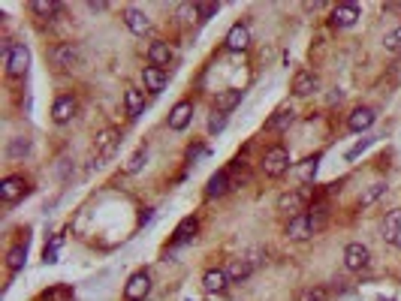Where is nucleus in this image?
<instances>
[{
    "instance_id": "obj_8",
    "label": "nucleus",
    "mask_w": 401,
    "mask_h": 301,
    "mask_svg": "<svg viewBox=\"0 0 401 301\" xmlns=\"http://www.w3.org/2000/svg\"><path fill=\"white\" fill-rule=\"evenodd\" d=\"M151 296V274L145 271H133L124 283V301H145Z\"/></svg>"
},
{
    "instance_id": "obj_14",
    "label": "nucleus",
    "mask_w": 401,
    "mask_h": 301,
    "mask_svg": "<svg viewBox=\"0 0 401 301\" xmlns=\"http://www.w3.org/2000/svg\"><path fill=\"white\" fill-rule=\"evenodd\" d=\"M224 45H226V52H248V45H250V27H248V21H235V25L226 30Z\"/></svg>"
},
{
    "instance_id": "obj_11",
    "label": "nucleus",
    "mask_w": 401,
    "mask_h": 301,
    "mask_svg": "<svg viewBox=\"0 0 401 301\" xmlns=\"http://www.w3.org/2000/svg\"><path fill=\"white\" fill-rule=\"evenodd\" d=\"M359 19H362V10H359L356 3H338V6H332V15H329V25L338 27V30H347V27L356 25Z\"/></svg>"
},
{
    "instance_id": "obj_15",
    "label": "nucleus",
    "mask_w": 401,
    "mask_h": 301,
    "mask_svg": "<svg viewBox=\"0 0 401 301\" xmlns=\"http://www.w3.org/2000/svg\"><path fill=\"white\" fill-rule=\"evenodd\" d=\"M191 121H193V100H178L169 112V130L182 133V130L191 126Z\"/></svg>"
},
{
    "instance_id": "obj_31",
    "label": "nucleus",
    "mask_w": 401,
    "mask_h": 301,
    "mask_svg": "<svg viewBox=\"0 0 401 301\" xmlns=\"http://www.w3.org/2000/svg\"><path fill=\"white\" fill-rule=\"evenodd\" d=\"M6 157H10V160H25V157H30V139L28 136L10 139V145H6Z\"/></svg>"
},
{
    "instance_id": "obj_30",
    "label": "nucleus",
    "mask_w": 401,
    "mask_h": 301,
    "mask_svg": "<svg viewBox=\"0 0 401 301\" xmlns=\"http://www.w3.org/2000/svg\"><path fill=\"white\" fill-rule=\"evenodd\" d=\"M76 298V289L67 287V283H54L39 296V301H73Z\"/></svg>"
},
{
    "instance_id": "obj_9",
    "label": "nucleus",
    "mask_w": 401,
    "mask_h": 301,
    "mask_svg": "<svg viewBox=\"0 0 401 301\" xmlns=\"http://www.w3.org/2000/svg\"><path fill=\"white\" fill-rule=\"evenodd\" d=\"M121 130L118 126H106V130H100L97 136H94V150H97V160H109V157L115 154L118 148H121Z\"/></svg>"
},
{
    "instance_id": "obj_32",
    "label": "nucleus",
    "mask_w": 401,
    "mask_h": 301,
    "mask_svg": "<svg viewBox=\"0 0 401 301\" xmlns=\"http://www.w3.org/2000/svg\"><path fill=\"white\" fill-rule=\"evenodd\" d=\"M145 163H148V145H139L127 160V166H124V172H127V175H136V172L145 169Z\"/></svg>"
},
{
    "instance_id": "obj_26",
    "label": "nucleus",
    "mask_w": 401,
    "mask_h": 301,
    "mask_svg": "<svg viewBox=\"0 0 401 301\" xmlns=\"http://www.w3.org/2000/svg\"><path fill=\"white\" fill-rule=\"evenodd\" d=\"M293 175L302 181V187H308V184H314V178H317V172H320V154H314V157H305L302 163H296L293 169Z\"/></svg>"
},
{
    "instance_id": "obj_16",
    "label": "nucleus",
    "mask_w": 401,
    "mask_h": 301,
    "mask_svg": "<svg viewBox=\"0 0 401 301\" xmlns=\"http://www.w3.org/2000/svg\"><path fill=\"white\" fill-rule=\"evenodd\" d=\"M374 121H377V112L371 106H356L347 118V130L350 133H368L374 126Z\"/></svg>"
},
{
    "instance_id": "obj_1",
    "label": "nucleus",
    "mask_w": 401,
    "mask_h": 301,
    "mask_svg": "<svg viewBox=\"0 0 401 301\" xmlns=\"http://www.w3.org/2000/svg\"><path fill=\"white\" fill-rule=\"evenodd\" d=\"M326 223H329V202H314L305 214H299V217L287 220L284 235H287L290 241H308L317 232H323Z\"/></svg>"
},
{
    "instance_id": "obj_36",
    "label": "nucleus",
    "mask_w": 401,
    "mask_h": 301,
    "mask_svg": "<svg viewBox=\"0 0 401 301\" xmlns=\"http://www.w3.org/2000/svg\"><path fill=\"white\" fill-rule=\"evenodd\" d=\"M329 298V287H323V283H317V287H308L299 296V301H326Z\"/></svg>"
},
{
    "instance_id": "obj_33",
    "label": "nucleus",
    "mask_w": 401,
    "mask_h": 301,
    "mask_svg": "<svg viewBox=\"0 0 401 301\" xmlns=\"http://www.w3.org/2000/svg\"><path fill=\"white\" fill-rule=\"evenodd\" d=\"M30 10H34L36 15H43V19H52V15L64 12V6L54 3V0H34V3H30Z\"/></svg>"
},
{
    "instance_id": "obj_39",
    "label": "nucleus",
    "mask_w": 401,
    "mask_h": 301,
    "mask_svg": "<svg viewBox=\"0 0 401 301\" xmlns=\"http://www.w3.org/2000/svg\"><path fill=\"white\" fill-rule=\"evenodd\" d=\"M371 145H374V139H362V142H356V145H353V148L347 150V154H344V157H347V163H353L359 154H362V150H368Z\"/></svg>"
},
{
    "instance_id": "obj_2",
    "label": "nucleus",
    "mask_w": 401,
    "mask_h": 301,
    "mask_svg": "<svg viewBox=\"0 0 401 301\" xmlns=\"http://www.w3.org/2000/svg\"><path fill=\"white\" fill-rule=\"evenodd\" d=\"M49 63L54 73H69L82 63V45L73 43V39H64V43H54L49 49Z\"/></svg>"
},
{
    "instance_id": "obj_27",
    "label": "nucleus",
    "mask_w": 401,
    "mask_h": 301,
    "mask_svg": "<svg viewBox=\"0 0 401 301\" xmlns=\"http://www.w3.org/2000/svg\"><path fill=\"white\" fill-rule=\"evenodd\" d=\"M293 124H296V109L293 106H281L278 112H274L269 121H265V130H269V133H284Z\"/></svg>"
},
{
    "instance_id": "obj_10",
    "label": "nucleus",
    "mask_w": 401,
    "mask_h": 301,
    "mask_svg": "<svg viewBox=\"0 0 401 301\" xmlns=\"http://www.w3.org/2000/svg\"><path fill=\"white\" fill-rule=\"evenodd\" d=\"M368 265H371V250H368L365 244L353 241L344 247V268H347V271H365Z\"/></svg>"
},
{
    "instance_id": "obj_22",
    "label": "nucleus",
    "mask_w": 401,
    "mask_h": 301,
    "mask_svg": "<svg viewBox=\"0 0 401 301\" xmlns=\"http://www.w3.org/2000/svg\"><path fill=\"white\" fill-rule=\"evenodd\" d=\"M320 88V78L314 69H299L293 76V93L296 97H311V93H317Z\"/></svg>"
},
{
    "instance_id": "obj_6",
    "label": "nucleus",
    "mask_w": 401,
    "mask_h": 301,
    "mask_svg": "<svg viewBox=\"0 0 401 301\" xmlns=\"http://www.w3.org/2000/svg\"><path fill=\"white\" fill-rule=\"evenodd\" d=\"M30 193V181L25 175H6L3 181H0V202L10 208V205L21 202L25 196Z\"/></svg>"
},
{
    "instance_id": "obj_12",
    "label": "nucleus",
    "mask_w": 401,
    "mask_h": 301,
    "mask_svg": "<svg viewBox=\"0 0 401 301\" xmlns=\"http://www.w3.org/2000/svg\"><path fill=\"white\" fill-rule=\"evenodd\" d=\"M76 112H78V100H76V93H61V97L54 100V106H52V121L58 124V126H64V124L73 121Z\"/></svg>"
},
{
    "instance_id": "obj_40",
    "label": "nucleus",
    "mask_w": 401,
    "mask_h": 301,
    "mask_svg": "<svg viewBox=\"0 0 401 301\" xmlns=\"http://www.w3.org/2000/svg\"><path fill=\"white\" fill-rule=\"evenodd\" d=\"M202 154H208V150H206V145H202V142H196V145L187 148V163H196Z\"/></svg>"
},
{
    "instance_id": "obj_38",
    "label": "nucleus",
    "mask_w": 401,
    "mask_h": 301,
    "mask_svg": "<svg viewBox=\"0 0 401 301\" xmlns=\"http://www.w3.org/2000/svg\"><path fill=\"white\" fill-rule=\"evenodd\" d=\"M226 118L230 115H224V112H215L208 118V133L211 136H217V133H224V126H226Z\"/></svg>"
},
{
    "instance_id": "obj_34",
    "label": "nucleus",
    "mask_w": 401,
    "mask_h": 301,
    "mask_svg": "<svg viewBox=\"0 0 401 301\" xmlns=\"http://www.w3.org/2000/svg\"><path fill=\"white\" fill-rule=\"evenodd\" d=\"M61 247H64V232H58V235L52 238V244H45V250H43V263H45V265H54V263H58Z\"/></svg>"
},
{
    "instance_id": "obj_17",
    "label": "nucleus",
    "mask_w": 401,
    "mask_h": 301,
    "mask_svg": "<svg viewBox=\"0 0 401 301\" xmlns=\"http://www.w3.org/2000/svg\"><path fill=\"white\" fill-rule=\"evenodd\" d=\"M230 274H226V268H208L206 274H202V289L208 292V296H224L226 287H230Z\"/></svg>"
},
{
    "instance_id": "obj_28",
    "label": "nucleus",
    "mask_w": 401,
    "mask_h": 301,
    "mask_svg": "<svg viewBox=\"0 0 401 301\" xmlns=\"http://www.w3.org/2000/svg\"><path fill=\"white\" fill-rule=\"evenodd\" d=\"M387 190H389V184L387 181H371V184H368L362 193H359V208H371V205H377L383 199V196H387Z\"/></svg>"
},
{
    "instance_id": "obj_37",
    "label": "nucleus",
    "mask_w": 401,
    "mask_h": 301,
    "mask_svg": "<svg viewBox=\"0 0 401 301\" xmlns=\"http://www.w3.org/2000/svg\"><path fill=\"white\" fill-rule=\"evenodd\" d=\"M383 49L387 52H401V25L387 30V36H383Z\"/></svg>"
},
{
    "instance_id": "obj_4",
    "label": "nucleus",
    "mask_w": 401,
    "mask_h": 301,
    "mask_svg": "<svg viewBox=\"0 0 401 301\" xmlns=\"http://www.w3.org/2000/svg\"><path fill=\"white\" fill-rule=\"evenodd\" d=\"M290 169H293V160H290V150L284 145L265 148V154L259 157V172L265 178H284Z\"/></svg>"
},
{
    "instance_id": "obj_41",
    "label": "nucleus",
    "mask_w": 401,
    "mask_h": 301,
    "mask_svg": "<svg viewBox=\"0 0 401 301\" xmlns=\"http://www.w3.org/2000/svg\"><path fill=\"white\" fill-rule=\"evenodd\" d=\"M88 10L91 12H103V10H109V3H88Z\"/></svg>"
},
{
    "instance_id": "obj_5",
    "label": "nucleus",
    "mask_w": 401,
    "mask_h": 301,
    "mask_svg": "<svg viewBox=\"0 0 401 301\" xmlns=\"http://www.w3.org/2000/svg\"><path fill=\"white\" fill-rule=\"evenodd\" d=\"M263 263H265V253H263V250H248L245 256H235L232 263L226 265V274H230L232 283H245L248 277L254 274Z\"/></svg>"
},
{
    "instance_id": "obj_29",
    "label": "nucleus",
    "mask_w": 401,
    "mask_h": 301,
    "mask_svg": "<svg viewBox=\"0 0 401 301\" xmlns=\"http://www.w3.org/2000/svg\"><path fill=\"white\" fill-rule=\"evenodd\" d=\"M124 112H127V118H139L145 112V91L142 88L124 91Z\"/></svg>"
},
{
    "instance_id": "obj_7",
    "label": "nucleus",
    "mask_w": 401,
    "mask_h": 301,
    "mask_svg": "<svg viewBox=\"0 0 401 301\" xmlns=\"http://www.w3.org/2000/svg\"><path fill=\"white\" fill-rule=\"evenodd\" d=\"M3 67H6V76L10 78H21L28 76V67H30V49L25 43H15L12 52L3 58Z\"/></svg>"
},
{
    "instance_id": "obj_35",
    "label": "nucleus",
    "mask_w": 401,
    "mask_h": 301,
    "mask_svg": "<svg viewBox=\"0 0 401 301\" xmlns=\"http://www.w3.org/2000/svg\"><path fill=\"white\" fill-rule=\"evenodd\" d=\"M193 10H196V21L206 25L208 19H215V15L220 12V3H193Z\"/></svg>"
},
{
    "instance_id": "obj_24",
    "label": "nucleus",
    "mask_w": 401,
    "mask_h": 301,
    "mask_svg": "<svg viewBox=\"0 0 401 301\" xmlns=\"http://www.w3.org/2000/svg\"><path fill=\"white\" fill-rule=\"evenodd\" d=\"M241 100H245V91H241V88H226V91H217V97H215V112L230 115V112H235V109L241 106Z\"/></svg>"
},
{
    "instance_id": "obj_20",
    "label": "nucleus",
    "mask_w": 401,
    "mask_h": 301,
    "mask_svg": "<svg viewBox=\"0 0 401 301\" xmlns=\"http://www.w3.org/2000/svg\"><path fill=\"white\" fill-rule=\"evenodd\" d=\"M172 60H175V52H172V45L166 39H154V43L148 45V63H151V67L166 69Z\"/></svg>"
},
{
    "instance_id": "obj_19",
    "label": "nucleus",
    "mask_w": 401,
    "mask_h": 301,
    "mask_svg": "<svg viewBox=\"0 0 401 301\" xmlns=\"http://www.w3.org/2000/svg\"><path fill=\"white\" fill-rule=\"evenodd\" d=\"M28 244H30V238L25 235V238H19L12 244L10 250H6V271H10L12 277L25 268V263H28Z\"/></svg>"
},
{
    "instance_id": "obj_3",
    "label": "nucleus",
    "mask_w": 401,
    "mask_h": 301,
    "mask_svg": "<svg viewBox=\"0 0 401 301\" xmlns=\"http://www.w3.org/2000/svg\"><path fill=\"white\" fill-rule=\"evenodd\" d=\"M311 187H293V190H284V193L278 196V202H274V208L278 214H284L287 220L299 217V214H305L311 208Z\"/></svg>"
},
{
    "instance_id": "obj_21",
    "label": "nucleus",
    "mask_w": 401,
    "mask_h": 301,
    "mask_svg": "<svg viewBox=\"0 0 401 301\" xmlns=\"http://www.w3.org/2000/svg\"><path fill=\"white\" fill-rule=\"evenodd\" d=\"M380 232H383V241H387L389 247L401 250V208H395V211L387 214V220H383Z\"/></svg>"
},
{
    "instance_id": "obj_18",
    "label": "nucleus",
    "mask_w": 401,
    "mask_h": 301,
    "mask_svg": "<svg viewBox=\"0 0 401 301\" xmlns=\"http://www.w3.org/2000/svg\"><path fill=\"white\" fill-rule=\"evenodd\" d=\"M196 232H199V220H196V217H184L182 223L175 226V232H172L169 247L175 250V247H184V244H191L196 238Z\"/></svg>"
},
{
    "instance_id": "obj_25",
    "label": "nucleus",
    "mask_w": 401,
    "mask_h": 301,
    "mask_svg": "<svg viewBox=\"0 0 401 301\" xmlns=\"http://www.w3.org/2000/svg\"><path fill=\"white\" fill-rule=\"evenodd\" d=\"M142 85H145L148 93H160L169 85V73H166V69L151 67V63H148V67L142 69Z\"/></svg>"
},
{
    "instance_id": "obj_42",
    "label": "nucleus",
    "mask_w": 401,
    "mask_h": 301,
    "mask_svg": "<svg viewBox=\"0 0 401 301\" xmlns=\"http://www.w3.org/2000/svg\"><path fill=\"white\" fill-rule=\"evenodd\" d=\"M380 301H395V298H380Z\"/></svg>"
},
{
    "instance_id": "obj_23",
    "label": "nucleus",
    "mask_w": 401,
    "mask_h": 301,
    "mask_svg": "<svg viewBox=\"0 0 401 301\" xmlns=\"http://www.w3.org/2000/svg\"><path fill=\"white\" fill-rule=\"evenodd\" d=\"M124 25H127L136 36H145V34H151V19L139 10V6H127L124 10Z\"/></svg>"
},
{
    "instance_id": "obj_13",
    "label": "nucleus",
    "mask_w": 401,
    "mask_h": 301,
    "mask_svg": "<svg viewBox=\"0 0 401 301\" xmlns=\"http://www.w3.org/2000/svg\"><path fill=\"white\" fill-rule=\"evenodd\" d=\"M232 175H230V166L226 169H217L215 175L208 178V184H206V199H224L226 193H232Z\"/></svg>"
}]
</instances>
